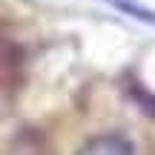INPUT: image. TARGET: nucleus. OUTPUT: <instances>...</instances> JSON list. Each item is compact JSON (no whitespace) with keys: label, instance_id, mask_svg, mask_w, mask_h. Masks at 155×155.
<instances>
[{"label":"nucleus","instance_id":"nucleus-1","mask_svg":"<svg viewBox=\"0 0 155 155\" xmlns=\"http://www.w3.org/2000/svg\"><path fill=\"white\" fill-rule=\"evenodd\" d=\"M12 155H58L52 144L38 132H23L20 138L12 144Z\"/></svg>","mask_w":155,"mask_h":155},{"label":"nucleus","instance_id":"nucleus-2","mask_svg":"<svg viewBox=\"0 0 155 155\" xmlns=\"http://www.w3.org/2000/svg\"><path fill=\"white\" fill-rule=\"evenodd\" d=\"M78 155H132V150L115 135H104V138H92Z\"/></svg>","mask_w":155,"mask_h":155}]
</instances>
